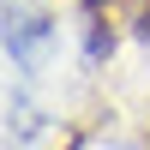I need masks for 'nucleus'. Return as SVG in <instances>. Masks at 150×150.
<instances>
[{
    "label": "nucleus",
    "instance_id": "1",
    "mask_svg": "<svg viewBox=\"0 0 150 150\" xmlns=\"http://www.w3.org/2000/svg\"><path fill=\"white\" fill-rule=\"evenodd\" d=\"M138 30H144V36H150V0H144V12H138Z\"/></svg>",
    "mask_w": 150,
    "mask_h": 150
}]
</instances>
